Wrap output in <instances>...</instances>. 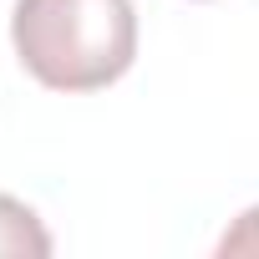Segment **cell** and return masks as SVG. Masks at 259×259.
Segmentation results:
<instances>
[{"label":"cell","instance_id":"1","mask_svg":"<svg viewBox=\"0 0 259 259\" xmlns=\"http://www.w3.org/2000/svg\"><path fill=\"white\" fill-rule=\"evenodd\" d=\"M11 41L51 92H102L138 61L133 0H16Z\"/></svg>","mask_w":259,"mask_h":259},{"label":"cell","instance_id":"2","mask_svg":"<svg viewBox=\"0 0 259 259\" xmlns=\"http://www.w3.org/2000/svg\"><path fill=\"white\" fill-rule=\"evenodd\" d=\"M0 254H31V259H46L51 254V234L46 224L11 193H0Z\"/></svg>","mask_w":259,"mask_h":259},{"label":"cell","instance_id":"3","mask_svg":"<svg viewBox=\"0 0 259 259\" xmlns=\"http://www.w3.org/2000/svg\"><path fill=\"white\" fill-rule=\"evenodd\" d=\"M219 254H259V208L239 213V224L219 239Z\"/></svg>","mask_w":259,"mask_h":259}]
</instances>
